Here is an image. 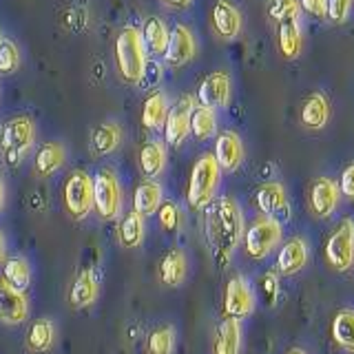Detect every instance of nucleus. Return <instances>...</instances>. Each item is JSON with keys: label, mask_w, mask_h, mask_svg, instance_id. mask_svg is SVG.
<instances>
[{"label": "nucleus", "mask_w": 354, "mask_h": 354, "mask_svg": "<svg viewBox=\"0 0 354 354\" xmlns=\"http://www.w3.org/2000/svg\"><path fill=\"white\" fill-rule=\"evenodd\" d=\"M206 235L217 263L226 266L246 235L241 206L232 197H221L217 204H213L206 219Z\"/></svg>", "instance_id": "nucleus-1"}, {"label": "nucleus", "mask_w": 354, "mask_h": 354, "mask_svg": "<svg viewBox=\"0 0 354 354\" xmlns=\"http://www.w3.org/2000/svg\"><path fill=\"white\" fill-rule=\"evenodd\" d=\"M221 184V166L215 158V153L199 155L193 164L191 177H188L186 202L193 210H204L215 202L217 191Z\"/></svg>", "instance_id": "nucleus-2"}, {"label": "nucleus", "mask_w": 354, "mask_h": 354, "mask_svg": "<svg viewBox=\"0 0 354 354\" xmlns=\"http://www.w3.org/2000/svg\"><path fill=\"white\" fill-rule=\"evenodd\" d=\"M115 62L118 71L127 82H140L147 73V44L142 40V33L136 27H127L120 31L115 40Z\"/></svg>", "instance_id": "nucleus-3"}, {"label": "nucleus", "mask_w": 354, "mask_h": 354, "mask_svg": "<svg viewBox=\"0 0 354 354\" xmlns=\"http://www.w3.org/2000/svg\"><path fill=\"white\" fill-rule=\"evenodd\" d=\"M283 239V224L274 217H257L252 224L246 228L243 235V248H246L250 259H266L270 252L281 248Z\"/></svg>", "instance_id": "nucleus-4"}, {"label": "nucleus", "mask_w": 354, "mask_h": 354, "mask_svg": "<svg viewBox=\"0 0 354 354\" xmlns=\"http://www.w3.org/2000/svg\"><path fill=\"white\" fill-rule=\"evenodd\" d=\"M62 199H64V210L69 213L71 219L80 221L88 217V213L95 208V195H93V177L86 171H71L66 177L64 188H62Z\"/></svg>", "instance_id": "nucleus-5"}, {"label": "nucleus", "mask_w": 354, "mask_h": 354, "mask_svg": "<svg viewBox=\"0 0 354 354\" xmlns=\"http://www.w3.org/2000/svg\"><path fill=\"white\" fill-rule=\"evenodd\" d=\"M33 147V122L27 115L11 118L0 136V149L9 166H18Z\"/></svg>", "instance_id": "nucleus-6"}, {"label": "nucleus", "mask_w": 354, "mask_h": 354, "mask_svg": "<svg viewBox=\"0 0 354 354\" xmlns=\"http://www.w3.org/2000/svg\"><path fill=\"white\" fill-rule=\"evenodd\" d=\"M95 210L102 219L113 221L122 215V186L113 169H100L93 177Z\"/></svg>", "instance_id": "nucleus-7"}, {"label": "nucleus", "mask_w": 354, "mask_h": 354, "mask_svg": "<svg viewBox=\"0 0 354 354\" xmlns=\"http://www.w3.org/2000/svg\"><path fill=\"white\" fill-rule=\"evenodd\" d=\"M326 259L337 272H348L354 266V219H341V224L330 232Z\"/></svg>", "instance_id": "nucleus-8"}, {"label": "nucleus", "mask_w": 354, "mask_h": 354, "mask_svg": "<svg viewBox=\"0 0 354 354\" xmlns=\"http://www.w3.org/2000/svg\"><path fill=\"white\" fill-rule=\"evenodd\" d=\"M254 304H257V299H254L250 281L243 274H235L224 290V315L237 321L248 319L254 313Z\"/></svg>", "instance_id": "nucleus-9"}, {"label": "nucleus", "mask_w": 354, "mask_h": 354, "mask_svg": "<svg viewBox=\"0 0 354 354\" xmlns=\"http://www.w3.org/2000/svg\"><path fill=\"white\" fill-rule=\"evenodd\" d=\"M193 111H195L193 95H182L175 102V106H171L169 118H166V124H164L166 142H169L171 147H180V144L188 138V133H191Z\"/></svg>", "instance_id": "nucleus-10"}, {"label": "nucleus", "mask_w": 354, "mask_h": 354, "mask_svg": "<svg viewBox=\"0 0 354 354\" xmlns=\"http://www.w3.org/2000/svg\"><path fill=\"white\" fill-rule=\"evenodd\" d=\"M341 199V188L339 182L330 180V177H319L310 186V210L319 219H328L337 213Z\"/></svg>", "instance_id": "nucleus-11"}, {"label": "nucleus", "mask_w": 354, "mask_h": 354, "mask_svg": "<svg viewBox=\"0 0 354 354\" xmlns=\"http://www.w3.org/2000/svg\"><path fill=\"white\" fill-rule=\"evenodd\" d=\"M29 319V299L25 292L0 279V324L20 326Z\"/></svg>", "instance_id": "nucleus-12"}, {"label": "nucleus", "mask_w": 354, "mask_h": 354, "mask_svg": "<svg viewBox=\"0 0 354 354\" xmlns=\"http://www.w3.org/2000/svg\"><path fill=\"white\" fill-rule=\"evenodd\" d=\"M254 204H257L259 213L266 217H290V202H288V193L283 184L279 182H266L254 193Z\"/></svg>", "instance_id": "nucleus-13"}, {"label": "nucleus", "mask_w": 354, "mask_h": 354, "mask_svg": "<svg viewBox=\"0 0 354 354\" xmlns=\"http://www.w3.org/2000/svg\"><path fill=\"white\" fill-rule=\"evenodd\" d=\"M310 259V246L304 237H290L281 243L279 252H277V270L283 277H295L301 272Z\"/></svg>", "instance_id": "nucleus-14"}, {"label": "nucleus", "mask_w": 354, "mask_h": 354, "mask_svg": "<svg viewBox=\"0 0 354 354\" xmlns=\"http://www.w3.org/2000/svg\"><path fill=\"white\" fill-rule=\"evenodd\" d=\"M199 104L208 109H221L230 102V77L224 71L208 73L199 84Z\"/></svg>", "instance_id": "nucleus-15"}, {"label": "nucleus", "mask_w": 354, "mask_h": 354, "mask_svg": "<svg viewBox=\"0 0 354 354\" xmlns=\"http://www.w3.org/2000/svg\"><path fill=\"white\" fill-rule=\"evenodd\" d=\"M243 142L235 131H221L215 142V158L221 171H237L243 162Z\"/></svg>", "instance_id": "nucleus-16"}, {"label": "nucleus", "mask_w": 354, "mask_h": 354, "mask_svg": "<svg viewBox=\"0 0 354 354\" xmlns=\"http://www.w3.org/2000/svg\"><path fill=\"white\" fill-rule=\"evenodd\" d=\"M195 55V38L188 27L175 25L169 38V47H166L164 58L171 66H182Z\"/></svg>", "instance_id": "nucleus-17"}, {"label": "nucleus", "mask_w": 354, "mask_h": 354, "mask_svg": "<svg viewBox=\"0 0 354 354\" xmlns=\"http://www.w3.org/2000/svg\"><path fill=\"white\" fill-rule=\"evenodd\" d=\"M188 274V257L182 248H173L162 257L160 268H158V277L160 283L166 288H177L186 281Z\"/></svg>", "instance_id": "nucleus-18"}, {"label": "nucleus", "mask_w": 354, "mask_h": 354, "mask_svg": "<svg viewBox=\"0 0 354 354\" xmlns=\"http://www.w3.org/2000/svg\"><path fill=\"white\" fill-rule=\"evenodd\" d=\"M97 292H100V283L97 277L91 268L82 270L75 277V281L71 283L69 290V304L75 310H84L88 306H93L97 301Z\"/></svg>", "instance_id": "nucleus-19"}, {"label": "nucleus", "mask_w": 354, "mask_h": 354, "mask_svg": "<svg viewBox=\"0 0 354 354\" xmlns=\"http://www.w3.org/2000/svg\"><path fill=\"white\" fill-rule=\"evenodd\" d=\"M241 321L226 317L213 335V354H239L241 352Z\"/></svg>", "instance_id": "nucleus-20"}, {"label": "nucleus", "mask_w": 354, "mask_h": 354, "mask_svg": "<svg viewBox=\"0 0 354 354\" xmlns=\"http://www.w3.org/2000/svg\"><path fill=\"white\" fill-rule=\"evenodd\" d=\"M162 204H164V188L160 182L144 180L136 188V193H133V210H138L144 217L155 215Z\"/></svg>", "instance_id": "nucleus-21"}, {"label": "nucleus", "mask_w": 354, "mask_h": 354, "mask_svg": "<svg viewBox=\"0 0 354 354\" xmlns=\"http://www.w3.org/2000/svg\"><path fill=\"white\" fill-rule=\"evenodd\" d=\"M330 120V102L326 95L310 93L301 104V122L310 131H319L328 124Z\"/></svg>", "instance_id": "nucleus-22"}, {"label": "nucleus", "mask_w": 354, "mask_h": 354, "mask_svg": "<svg viewBox=\"0 0 354 354\" xmlns=\"http://www.w3.org/2000/svg\"><path fill=\"white\" fill-rule=\"evenodd\" d=\"M166 160H169V155H166V147L164 142H147L140 151V171L142 175L147 177V180H155V177H160L166 169Z\"/></svg>", "instance_id": "nucleus-23"}, {"label": "nucleus", "mask_w": 354, "mask_h": 354, "mask_svg": "<svg viewBox=\"0 0 354 354\" xmlns=\"http://www.w3.org/2000/svg\"><path fill=\"white\" fill-rule=\"evenodd\" d=\"M330 335L337 348H341L348 354H354V310L352 308H343L335 315Z\"/></svg>", "instance_id": "nucleus-24"}, {"label": "nucleus", "mask_w": 354, "mask_h": 354, "mask_svg": "<svg viewBox=\"0 0 354 354\" xmlns=\"http://www.w3.org/2000/svg\"><path fill=\"white\" fill-rule=\"evenodd\" d=\"M169 97L162 91H153L147 100H144L142 106V124L144 129L155 131L166 124V118H169Z\"/></svg>", "instance_id": "nucleus-25"}, {"label": "nucleus", "mask_w": 354, "mask_h": 354, "mask_svg": "<svg viewBox=\"0 0 354 354\" xmlns=\"http://www.w3.org/2000/svg\"><path fill=\"white\" fill-rule=\"evenodd\" d=\"M213 25L221 38H235L241 29V16L226 0H217L213 7Z\"/></svg>", "instance_id": "nucleus-26"}, {"label": "nucleus", "mask_w": 354, "mask_h": 354, "mask_svg": "<svg viewBox=\"0 0 354 354\" xmlns=\"http://www.w3.org/2000/svg\"><path fill=\"white\" fill-rule=\"evenodd\" d=\"M144 235H147V221H144V215H140L138 210H131L129 215H124V219L120 221L118 228V237L120 243L124 248H140Z\"/></svg>", "instance_id": "nucleus-27"}, {"label": "nucleus", "mask_w": 354, "mask_h": 354, "mask_svg": "<svg viewBox=\"0 0 354 354\" xmlns=\"http://www.w3.org/2000/svg\"><path fill=\"white\" fill-rule=\"evenodd\" d=\"M55 343V324L49 317H40L27 332V348L31 352H49Z\"/></svg>", "instance_id": "nucleus-28"}, {"label": "nucleus", "mask_w": 354, "mask_h": 354, "mask_svg": "<svg viewBox=\"0 0 354 354\" xmlns=\"http://www.w3.org/2000/svg\"><path fill=\"white\" fill-rule=\"evenodd\" d=\"M66 160V151L60 142H49L36 153V173L40 177H49L60 169Z\"/></svg>", "instance_id": "nucleus-29"}, {"label": "nucleus", "mask_w": 354, "mask_h": 354, "mask_svg": "<svg viewBox=\"0 0 354 354\" xmlns=\"http://www.w3.org/2000/svg\"><path fill=\"white\" fill-rule=\"evenodd\" d=\"M169 38H171V31H169V27H166V22L162 18H149L147 22H144L142 40H144V44H147V49L151 53H166Z\"/></svg>", "instance_id": "nucleus-30"}, {"label": "nucleus", "mask_w": 354, "mask_h": 354, "mask_svg": "<svg viewBox=\"0 0 354 354\" xmlns=\"http://www.w3.org/2000/svg\"><path fill=\"white\" fill-rule=\"evenodd\" d=\"M3 279L16 288V290L25 292L31 283V266L25 257H9L3 266Z\"/></svg>", "instance_id": "nucleus-31"}, {"label": "nucleus", "mask_w": 354, "mask_h": 354, "mask_svg": "<svg viewBox=\"0 0 354 354\" xmlns=\"http://www.w3.org/2000/svg\"><path fill=\"white\" fill-rule=\"evenodd\" d=\"M279 49L286 58H297L301 51V27L299 18H286L279 22Z\"/></svg>", "instance_id": "nucleus-32"}, {"label": "nucleus", "mask_w": 354, "mask_h": 354, "mask_svg": "<svg viewBox=\"0 0 354 354\" xmlns=\"http://www.w3.org/2000/svg\"><path fill=\"white\" fill-rule=\"evenodd\" d=\"M120 142H122V129L115 122H104V124H100L91 136V147L97 155L113 153L120 147Z\"/></svg>", "instance_id": "nucleus-33"}, {"label": "nucleus", "mask_w": 354, "mask_h": 354, "mask_svg": "<svg viewBox=\"0 0 354 354\" xmlns=\"http://www.w3.org/2000/svg\"><path fill=\"white\" fill-rule=\"evenodd\" d=\"M215 129H217V115H215V109H208V106H195L193 111V118H191V133L197 140H208L215 136Z\"/></svg>", "instance_id": "nucleus-34"}, {"label": "nucleus", "mask_w": 354, "mask_h": 354, "mask_svg": "<svg viewBox=\"0 0 354 354\" xmlns=\"http://www.w3.org/2000/svg\"><path fill=\"white\" fill-rule=\"evenodd\" d=\"M177 332L173 326H158L147 339V354H173Z\"/></svg>", "instance_id": "nucleus-35"}, {"label": "nucleus", "mask_w": 354, "mask_h": 354, "mask_svg": "<svg viewBox=\"0 0 354 354\" xmlns=\"http://www.w3.org/2000/svg\"><path fill=\"white\" fill-rule=\"evenodd\" d=\"M158 219H160L162 230H166L169 235H175V232L180 230V226H182V213H180V208H177L175 202H166V199H164V204L158 210Z\"/></svg>", "instance_id": "nucleus-36"}, {"label": "nucleus", "mask_w": 354, "mask_h": 354, "mask_svg": "<svg viewBox=\"0 0 354 354\" xmlns=\"http://www.w3.org/2000/svg\"><path fill=\"white\" fill-rule=\"evenodd\" d=\"M20 64V53L18 47L11 40H0V73H11L16 71Z\"/></svg>", "instance_id": "nucleus-37"}, {"label": "nucleus", "mask_w": 354, "mask_h": 354, "mask_svg": "<svg viewBox=\"0 0 354 354\" xmlns=\"http://www.w3.org/2000/svg\"><path fill=\"white\" fill-rule=\"evenodd\" d=\"M299 11V0H270L268 14L274 20H286V18H297Z\"/></svg>", "instance_id": "nucleus-38"}, {"label": "nucleus", "mask_w": 354, "mask_h": 354, "mask_svg": "<svg viewBox=\"0 0 354 354\" xmlns=\"http://www.w3.org/2000/svg\"><path fill=\"white\" fill-rule=\"evenodd\" d=\"M339 188H341V195L354 202V162H350L346 169L341 173V180H339Z\"/></svg>", "instance_id": "nucleus-39"}, {"label": "nucleus", "mask_w": 354, "mask_h": 354, "mask_svg": "<svg viewBox=\"0 0 354 354\" xmlns=\"http://www.w3.org/2000/svg\"><path fill=\"white\" fill-rule=\"evenodd\" d=\"M352 0H328V18L335 22H343L350 14Z\"/></svg>", "instance_id": "nucleus-40"}, {"label": "nucleus", "mask_w": 354, "mask_h": 354, "mask_svg": "<svg viewBox=\"0 0 354 354\" xmlns=\"http://www.w3.org/2000/svg\"><path fill=\"white\" fill-rule=\"evenodd\" d=\"M299 5L304 11L313 14L315 18H326L328 16V0H299Z\"/></svg>", "instance_id": "nucleus-41"}, {"label": "nucleus", "mask_w": 354, "mask_h": 354, "mask_svg": "<svg viewBox=\"0 0 354 354\" xmlns=\"http://www.w3.org/2000/svg\"><path fill=\"white\" fill-rule=\"evenodd\" d=\"M7 261V241H5V232L0 230V263Z\"/></svg>", "instance_id": "nucleus-42"}, {"label": "nucleus", "mask_w": 354, "mask_h": 354, "mask_svg": "<svg viewBox=\"0 0 354 354\" xmlns=\"http://www.w3.org/2000/svg\"><path fill=\"white\" fill-rule=\"evenodd\" d=\"M169 7H175V9H182V7H188L193 3V0H164Z\"/></svg>", "instance_id": "nucleus-43"}, {"label": "nucleus", "mask_w": 354, "mask_h": 354, "mask_svg": "<svg viewBox=\"0 0 354 354\" xmlns=\"http://www.w3.org/2000/svg\"><path fill=\"white\" fill-rule=\"evenodd\" d=\"M3 206H5V184L0 180V210H3Z\"/></svg>", "instance_id": "nucleus-44"}, {"label": "nucleus", "mask_w": 354, "mask_h": 354, "mask_svg": "<svg viewBox=\"0 0 354 354\" xmlns=\"http://www.w3.org/2000/svg\"><path fill=\"white\" fill-rule=\"evenodd\" d=\"M286 354H308L306 350H301V348H292V350H288Z\"/></svg>", "instance_id": "nucleus-45"}, {"label": "nucleus", "mask_w": 354, "mask_h": 354, "mask_svg": "<svg viewBox=\"0 0 354 354\" xmlns=\"http://www.w3.org/2000/svg\"><path fill=\"white\" fill-rule=\"evenodd\" d=\"M0 40H3V38H0Z\"/></svg>", "instance_id": "nucleus-46"}]
</instances>
